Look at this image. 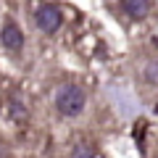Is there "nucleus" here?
I'll list each match as a JSON object with an SVG mask.
<instances>
[{
  "label": "nucleus",
  "instance_id": "obj_1",
  "mask_svg": "<svg viewBox=\"0 0 158 158\" xmlns=\"http://www.w3.org/2000/svg\"><path fill=\"white\" fill-rule=\"evenodd\" d=\"M56 108H58V113L61 116H69V118H74V116H79V113L85 111V106H87V95H85V90L79 85H74V82H66V85H61L56 90Z\"/></svg>",
  "mask_w": 158,
  "mask_h": 158
},
{
  "label": "nucleus",
  "instance_id": "obj_2",
  "mask_svg": "<svg viewBox=\"0 0 158 158\" xmlns=\"http://www.w3.org/2000/svg\"><path fill=\"white\" fill-rule=\"evenodd\" d=\"M34 24H37L40 32L45 34H56L63 27V11L53 3H42V6L34 11Z\"/></svg>",
  "mask_w": 158,
  "mask_h": 158
},
{
  "label": "nucleus",
  "instance_id": "obj_3",
  "mask_svg": "<svg viewBox=\"0 0 158 158\" xmlns=\"http://www.w3.org/2000/svg\"><path fill=\"white\" fill-rule=\"evenodd\" d=\"M0 42L8 53H19L24 48V32L16 21H6L3 24V32H0Z\"/></svg>",
  "mask_w": 158,
  "mask_h": 158
},
{
  "label": "nucleus",
  "instance_id": "obj_4",
  "mask_svg": "<svg viewBox=\"0 0 158 158\" xmlns=\"http://www.w3.org/2000/svg\"><path fill=\"white\" fill-rule=\"evenodd\" d=\"M121 11L132 21H142L150 13V0H121Z\"/></svg>",
  "mask_w": 158,
  "mask_h": 158
},
{
  "label": "nucleus",
  "instance_id": "obj_5",
  "mask_svg": "<svg viewBox=\"0 0 158 158\" xmlns=\"http://www.w3.org/2000/svg\"><path fill=\"white\" fill-rule=\"evenodd\" d=\"M8 111H11V116H16L19 121L27 118V111H24V106L19 103V98H8Z\"/></svg>",
  "mask_w": 158,
  "mask_h": 158
},
{
  "label": "nucleus",
  "instance_id": "obj_6",
  "mask_svg": "<svg viewBox=\"0 0 158 158\" xmlns=\"http://www.w3.org/2000/svg\"><path fill=\"white\" fill-rule=\"evenodd\" d=\"M71 158H95V150H92V148L87 145V142H79V145L74 148Z\"/></svg>",
  "mask_w": 158,
  "mask_h": 158
},
{
  "label": "nucleus",
  "instance_id": "obj_7",
  "mask_svg": "<svg viewBox=\"0 0 158 158\" xmlns=\"http://www.w3.org/2000/svg\"><path fill=\"white\" fill-rule=\"evenodd\" d=\"M148 79H150L153 85H158V66H156V63H150V66H148Z\"/></svg>",
  "mask_w": 158,
  "mask_h": 158
}]
</instances>
